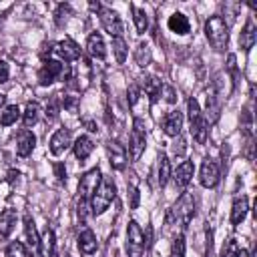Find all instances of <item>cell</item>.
<instances>
[{
    "mask_svg": "<svg viewBox=\"0 0 257 257\" xmlns=\"http://www.w3.org/2000/svg\"><path fill=\"white\" fill-rule=\"evenodd\" d=\"M195 215V199L191 193H183L179 197V201L175 203L173 209H169L167 213V219H165V225L173 227V225H181V227H187L191 223Z\"/></svg>",
    "mask_w": 257,
    "mask_h": 257,
    "instance_id": "6da1fadb",
    "label": "cell"
},
{
    "mask_svg": "<svg viewBox=\"0 0 257 257\" xmlns=\"http://www.w3.org/2000/svg\"><path fill=\"white\" fill-rule=\"evenodd\" d=\"M114 195H116V185H114L112 177H102L96 191L90 197V213L92 215H102L108 209V205L112 203Z\"/></svg>",
    "mask_w": 257,
    "mask_h": 257,
    "instance_id": "7a4b0ae2",
    "label": "cell"
},
{
    "mask_svg": "<svg viewBox=\"0 0 257 257\" xmlns=\"http://www.w3.org/2000/svg\"><path fill=\"white\" fill-rule=\"evenodd\" d=\"M205 36L209 40V44L217 50V52H223L229 44V28L225 24V20L221 16H209L207 22H205Z\"/></svg>",
    "mask_w": 257,
    "mask_h": 257,
    "instance_id": "3957f363",
    "label": "cell"
},
{
    "mask_svg": "<svg viewBox=\"0 0 257 257\" xmlns=\"http://www.w3.org/2000/svg\"><path fill=\"white\" fill-rule=\"evenodd\" d=\"M187 112H189V122H191V135H193V139L199 145H205L207 133H209V128H207L209 124H207V120H205V116H203V112L199 108V102L195 98H189Z\"/></svg>",
    "mask_w": 257,
    "mask_h": 257,
    "instance_id": "277c9868",
    "label": "cell"
},
{
    "mask_svg": "<svg viewBox=\"0 0 257 257\" xmlns=\"http://www.w3.org/2000/svg\"><path fill=\"white\" fill-rule=\"evenodd\" d=\"M147 145V131H145V122L141 118L133 120V131H131V139H128V151H131V159L139 161L143 151Z\"/></svg>",
    "mask_w": 257,
    "mask_h": 257,
    "instance_id": "5b68a950",
    "label": "cell"
},
{
    "mask_svg": "<svg viewBox=\"0 0 257 257\" xmlns=\"http://www.w3.org/2000/svg\"><path fill=\"white\" fill-rule=\"evenodd\" d=\"M143 247H145V235H143L139 223L131 221L128 227H126V251H128V257H141Z\"/></svg>",
    "mask_w": 257,
    "mask_h": 257,
    "instance_id": "8992f818",
    "label": "cell"
},
{
    "mask_svg": "<svg viewBox=\"0 0 257 257\" xmlns=\"http://www.w3.org/2000/svg\"><path fill=\"white\" fill-rule=\"evenodd\" d=\"M64 74H66L64 64H60L58 60H46V62L40 66V70H38V82H40L42 86H48V84H52L54 80L64 78Z\"/></svg>",
    "mask_w": 257,
    "mask_h": 257,
    "instance_id": "52a82bcc",
    "label": "cell"
},
{
    "mask_svg": "<svg viewBox=\"0 0 257 257\" xmlns=\"http://www.w3.org/2000/svg\"><path fill=\"white\" fill-rule=\"evenodd\" d=\"M98 18H100V24L102 28L112 36H120L122 34V22L118 18V14L112 10V8H106V6H98Z\"/></svg>",
    "mask_w": 257,
    "mask_h": 257,
    "instance_id": "ba28073f",
    "label": "cell"
},
{
    "mask_svg": "<svg viewBox=\"0 0 257 257\" xmlns=\"http://www.w3.org/2000/svg\"><path fill=\"white\" fill-rule=\"evenodd\" d=\"M100 179H102V175H100L98 169H90V171H86L80 177V181H78V195H80L82 201H90V197L96 191Z\"/></svg>",
    "mask_w": 257,
    "mask_h": 257,
    "instance_id": "9c48e42d",
    "label": "cell"
},
{
    "mask_svg": "<svg viewBox=\"0 0 257 257\" xmlns=\"http://www.w3.org/2000/svg\"><path fill=\"white\" fill-rule=\"evenodd\" d=\"M219 167L213 159H205L203 165H201V171H199V183L205 187V189H213L217 187L219 183Z\"/></svg>",
    "mask_w": 257,
    "mask_h": 257,
    "instance_id": "30bf717a",
    "label": "cell"
},
{
    "mask_svg": "<svg viewBox=\"0 0 257 257\" xmlns=\"http://www.w3.org/2000/svg\"><path fill=\"white\" fill-rule=\"evenodd\" d=\"M72 145V137H70V131L68 128H58L52 137H50V143H48V149L54 157L62 155L68 147Z\"/></svg>",
    "mask_w": 257,
    "mask_h": 257,
    "instance_id": "8fae6325",
    "label": "cell"
},
{
    "mask_svg": "<svg viewBox=\"0 0 257 257\" xmlns=\"http://www.w3.org/2000/svg\"><path fill=\"white\" fill-rule=\"evenodd\" d=\"M106 153H108L110 167L114 171H122L124 165H126V151H124V147L118 145L116 141H108L106 143Z\"/></svg>",
    "mask_w": 257,
    "mask_h": 257,
    "instance_id": "7c38bea8",
    "label": "cell"
},
{
    "mask_svg": "<svg viewBox=\"0 0 257 257\" xmlns=\"http://www.w3.org/2000/svg\"><path fill=\"white\" fill-rule=\"evenodd\" d=\"M34 145H36V137H34L32 131H28V128L18 131V135H16V153H18V157H28L34 151Z\"/></svg>",
    "mask_w": 257,
    "mask_h": 257,
    "instance_id": "4fadbf2b",
    "label": "cell"
},
{
    "mask_svg": "<svg viewBox=\"0 0 257 257\" xmlns=\"http://www.w3.org/2000/svg\"><path fill=\"white\" fill-rule=\"evenodd\" d=\"M54 52H56L64 62H74V60H78V58H80V48H78V46H76V42H72L70 38L60 40V42L56 44Z\"/></svg>",
    "mask_w": 257,
    "mask_h": 257,
    "instance_id": "5bb4252c",
    "label": "cell"
},
{
    "mask_svg": "<svg viewBox=\"0 0 257 257\" xmlns=\"http://www.w3.org/2000/svg\"><path fill=\"white\" fill-rule=\"evenodd\" d=\"M183 128V112L181 110H171L165 118H163V131L169 137H179Z\"/></svg>",
    "mask_w": 257,
    "mask_h": 257,
    "instance_id": "9a60e30c",
    "label": "cell"
},
{
    "mask_svg": "<svg viewBox=\"0 0 257 257\" xmlns=\"http://www.w3.org/2000/svg\"><path fill=\"white\" fill-rule=\"evenodd\" d=\"M167 26H169L171 32H175V34H179V36H185V34L191 32V22H189V18H187L183 12L171 14L169 20H167Z\"/></svg>",
    "mask_w": 257,
    "mask_h": 257,
    "instance_id": "2e32d148",
    "label": "cell"
},
{
    "mask_svg": "<svg viewBox=\"0 0 257 257\" xmlns=\"http://www.w3.org/2000/svg\"><path fill=\"white\" fill-rule=\"evenodd\" d=\"M193 171H195L193 163H191V161H183V163L175 169V173H173L175 185H177L179 189H185V187L191 183V179H193Z\"/></svg>",
    "mask_w": 257,
    "mask_h": 257,
    "instance_id": "e0dca14e",
    "label": "cell"
},
{
    "mask_svg": "<svg viewBox=\"0 0 257 257\" xmlns=\"http://www.w3.org/2000/svg\"><path fill=\"white\" fill-rule=\"evenodd\" d=\"M257 42V28H255V22L249 18L241 30V36H239V44L243 50H251Z\"/></svg>",
    "mask_w": 257,
    "mask_h": 257,
    "instance_id": "ac0fdd59",
    "label": "cell"
},
{
    "mask_svg": "<svg viewBox=\"0 0 257 257\" xmlns=\"http://www.w3.org/2000/svg\"><path fill=\"white\" fill-rule=\"evenodd\" d=\"M86 50H88V54H90L92 58H98V60H102V58L106 56V46H104V40H102V36H100L98 32H92V34L88 36V40H86Z\"/></svg>",
    "mask_w": 257,
    "mask_h": 257,
    "instance_id": "d6986e66",
    "label": "cell"
},
{
    "mask_svg": "<svg viewBox=\"0 0 257 257\" xmlns=\"http://www.w3.org/2000/svg\"><path fill=\"white\" fill-rule=\"evenodd\" d=\"M96 247H98V243H96L94 233L90 229L80 231V235H78V251L84 253V255H92L96 251Z\"/></svg>",
    "mask_w": 257,
    "mask_h": 257,
    "instance_id": "ffe728a7",
    "label": "cell"
},
{
    "mask_svg": "<svg viewBox=\"0 0 257 257\" xmlns=\"http://www.w3.org/2000/svg\"><path fill=\"white\" fill-rule=\"evenodd\" d=\"M72 147H74V157H76L78 161H84V159L90 157V153H92V149H94V143L90 141V137L80 135V137L74 141Z\"/></svg>",
    "mask_w": 257,
    "mask_h": 257,
    "instance_id": "44dd1931",
    "label": "cell"
},
{
    "mask_svg": "<svg viewBox=\"0 0 257 257\" xmlns=\"http://www.w3.org/2000/svg\"><path fill=\"white\" fill-rule=\"evenodd\" d=\"M247 209H249V201H247V197H245V195L237 197V199L233 201V207H231V223H233V225H239V223L245 219Z\"/></svg>",
    "mask_w": 257,
    "mask_h": 257,
    "instance_id": "7402d4cb",
    "label": "cell"
},
{
    "mask_svg": "<svg viewBox=\"0 0 257 257\" xmlns=\"http://www.w3.org/2000/svg\"><path fill=\"white\" fill-rule=\"evenodd\" d=\"M16 225V211L14 209H4L0 213V239H6Z\"/></svg>",
    "mask_w": 257,
    "mask_h": 257,
    "instance_id": "603a6c76",
    "label": "cell"
},
{
    "mask_svg": "<svg viewBox=\"0 0 257 257\" xmlns=\"http://www.w3.org/2000/svg\"><path fill=\"white\" fill-rule=\"evenodd\" d=\"M24 233H26V239H28L30 249L36 251V249L40 247V237H38V233H36V225H34V221H32L30 215L24 217Z\"/></svg>",
    "mask_w": 257,
    "mask_h": 257,
    "instance_id": "cb8c5ba5",
    "label": "cell"
},
{
    "mask_svg": "<svg viewBox=\"0 0 257 257\" xmlns=\"http://www.w3.org/2000/svg\"><path fill=\"white\" fill-rule=\"evenodd\" d=\"M141 86H143V90H145L153 100H157V98H159L161 88H163L161 80H157L155 76H145V78H141Z\"/></svg>",
    "mask_w": 257,
    "mask_h": 257,
    "instance_id": "d4e9b609",
    "label": "cell"
},
{
    "mask_svg": "<svg viewBox=\"0 0 257 257\" xmlns=\"http://www.w3.org/2000/svg\"><path fill=\"white\" fill-rule=\"evenodd\" d=\"M38 118H40V106H38L36 102H28V104H26V110L22 112L24 126H26V128L34 126V124L38 122Z\"/></svg>",
    "mask_w": 257,
    "mask_h": 257,
    "instance_id": "484cf974",
    "label": "cell"
},
{
    "mask_svg": "<svg viewBox=\"0 0 257 257\" xmlns=\"http://www.w3.org/2000/svg\"><path fill=\"white\" fill-rule=\"evenodd\" d=\"M151 58H153L151 46H149L147 42H141V44L137 46V50H135V62H137L141 68H145V66L151 62Z\"/></svg>",
    "mask_w": 257,
    "mask_h": 257,
    "instance_id": "4316f807",
    "label": "cell"
},
{
    "mask_svg": "<svg viewBox=\"0 0 257 257\" xmlns=\"http://www.w3.org/2000/svg\"><path fill=\"white\" fill-rule=\"evenodd\" d=\"M18 118H20V108H18L16 104H8V106L0 112V124H2V126H10V124H14Z\"/></svg>",
    "mask_w": 257,
    "mask_h": 257,
    "instance_id": "83f0119b",
    "label": "cell"
},
{
    "mask_svg": "<svg viewBox=\"0 0 257 257\" xmlns=\"http://www.w3.org/2000/svg\"><path fill=\"white\" fill-rule=\"evenodd\" d=\"M159 185L161 187H165L167 185V181H169V177H171V163H169V159H167V155H159Z\"/></svg>",
    "mask_w": 257,
    "mask_h": 257,
    "instance_id": "f1b7e54d",
    "label": "cell"
},
{
    "mask_svg": "<svg viewBox=\"0 0 257 257\" xmlns=\"http://www.w3.org/2000/svg\"><path fill=\"white\" fill-rule=\"evenodd\" d=\"M40 247H42V257H52L54 255V233L52 229H46L42 239H40Z\"/></svg>",
    "mask_w": 257,
    "mask_h": 257,
    "instance_id": "f546056e",
    "label": "cell"
},
{
    "mask_svg": "<svg viewBox=\"0 0 257 257\" xmlns=\"http://www.w3.org/2000/svg\"><path fill=\"white\" fill-rule=\"evenodd\" d=\"M131 10H133V20H135L137 30H139V32H147V28H149V18H147V12H145V10H141V8H137L135 4L131 6Z\"/></svg>",
    "mask_w": 257,
    "mask_h": 257,
    "instance_id": "4dcf8cb0",
    "label": "cell"
},
{
    "mask_svg": "<svg viewBox=\"0 0 257 257\" xmlns=\"http://www.w3.org/2000/svg\"><path fill=\"white\" fill-rule=\"evenodd\" d=\"M112 50H114V58L118 64H122L126 60V42L122 36H116L112 38Z\"/></svg>",
    "mask_w": 257,
    "mask_h": 257,
    "instance_id": "1f68e13d",
    "label": "cell"
},
{
    "mask_svg": "<svg viewBox=\"0 0 257 257\" xmlns=\"http://www.w3.org/2000/svg\"><path fill=\"white\" fill-rule=\"evenodd\" d=\"M6 257H28L26 255V249H24V245L20 243V241H12L8 247H6V253H4Z\"/></svg>",
    "mask_w": 257,
    "mask_h": 257,
    "instance_id": "d6a6232c",
    "label": "cell"
},
{
    "mask_svg": "<svg viewBox=\"0 0 257 257\" xmlns=\"http://www.w3.org/2000/svg\"><path fill=\"white\" fill-rule=\"evenodd\" d=\"M185 151H187V143L183 137H175V143H173V155L175 157H185Z\"/></svg>",
    "mask_w": 257,
    "mask_h": 257,
    "instance_id": "836d02e7",
    "label": "cell"
},
{
    "mask_svg": "<svg viewBox=\"0 0 257 257\" xmlns=\"http://www.w3.org/2000/svg\"><path fill=\"white\" fill-rule=\"evenodd\" d=\"M126 94H128V104H131V106H137V102H139V98H141V86H139V84H131Z\"/></svg>",
    "mask_w": 257,
    "mask_h": 257,
    "instance_id": "e575fe53",
    "label": "cell"
},
{
    "mask_svg": "<svg viewBox=\"0 0 257 257\" xmlns=\"http://www.w3.org/2000/svg\"><path fill=\"white\" fill-rule=\"evenodd\" d=\"M171 257H185V239L183 235H179L173 243V255Z\"/></svg>",
    "mask_w": 257,
    "mask_h": 257,
    "instance_id": "d590c367",
    "label": "cell"
},
{
    "mask_svg": "<svg viewBox=\"0 0 257 257\" xmlns=\"http://www.w3.org/2000/svg\"><path fill=\"white\" fill-rule=\"evenodd\" d=\"M10 76V68H8V62L0 60V82H6Z\"/></svg>",
    "mask_w": 257,
    "mask_h": 257,
    "instance_id": "8d00e7d4",
    "label": "cell"
},
{
    "mask_svg": "<svg viewBox=\"0 0 257 257\" xmlns=\"http://www.w3.org/2000/svg\"><path fill=\"white\" fill-rule=\"evenodd\" d=\"M56 114H58L56 100H50V104H48V108H46V116H48V120H54V118H56Z\"/></svg>",
    "mask_w": 257,
    "mask_h": 257,
    "instance_id": "74e56055",
    "label": "cell"
},
{
    "mask_svg": "<svg viewBox=\"0 0 257 257\" xmlns=\"http://www.w3.org/2000/svg\"><path fill=\"white\" fill-rule=\"evenodd\" d=\"M64 108H68L70 112H74L76 110V96H64Z\"/></svg>",
    "mask_w": 257,
    "mask_h": 257,
    "instance_id": "f35d334b",
    "label": "cell"
},
{
    "mask_svg": "<svg viewBox=\"0 0 257 257\" xmlns=\"http://www.w3.org/2000/svg\"><path fill=\"white\" fill-rule=\"evenodd\" d=\"M235 251H237L235 241H229V243H227V247L223 249V255H221V257H233V255H235Z\"/></svg>",
    "mask_w": 257,
    "mask_h": 257,
    "instance_id": "ab89813d",
    "label": "cell"
},
{
    "mask_svg": "<svg viewBox=\"0 0 257 257\" xmlns=\"http://www.w3.org/2000/svg\"><path fill=\"white\" fill-rule=\"evenodd\" d=\"M163 90H165V100L167 102H175L177 100V94H175V90L171 86H163Z\"/></svg>",
    "mask_w": 257,
    "mask_h": 257,
    "instance_id": "60d3db41",
    "label": "cell"
},
{
    "mask_svg": "<svg viewBox=\"0 0 257 257\" xmlns=\"http://www.w3.org/2000/svg\"><path fill=\"white\" fill-rule=\"evenodd\" d=\"M137 205H139V191L131 187V209H137Z\"/></svg>",
    "mask_w": 257,
    "mask_h": 257,
    "instance_id": "b9f144b4",
    "label": "cell"
},
{
    "mask_svg": "<svg viewBox=\"0 0 257 257\" xmlns=\"http://www.w3.org/2000/svg\"><path fill=\"white\" fill-rule=\"evenodd\" d=\"M54 169H56V177H58V179L62 181V179L66 177V173H64V167H62V163H58V165H56Z\"/></svg>",
    "mask_w": 257,
    "mask_h": 257,
    "instance_id": "7bdbcfd3",
    "label": "cell"
},
{
    "mask_svg": "<svg viewBox=\"0 0 257 257\" xmlns=\"http://www.w3.org/2000/svg\"><path fill=\"white\" fill-rule=\"evenodd\" d=\"M233 257H249V253H247V251H245V249H237V251H235V255H233Z\"/></svg>",
    "mask_w": 257,
    "mask_h": 257,
    "instance_id": "ee69618b",
    "label": "cell"
},
{
    "mask_svg": "<svg viewBox=\"0 0 257 257\" xmlns=\"http://www.w3.org/2000/svg\"><path fill=\"white\" fill-rule=\"evenodd\" d=\"M4 104V94H0V106Z\"/></svg>",
    "mask_w": 257,
    "mask_h": 257,
    "instance_id": "f6af8a7d",
    "label": "cell"
},
{
    "mask_svg": "<svg viewBox=\"0 0 257 257\" xmlns=\"http://www.w3.org/2000/svg\"><path fill=\"white\" fill-rule=\"evenodd\" d=\"M0 24H2V16H0Z\"/></svg>",
    "mask_w": 257,
    "mask_h": 257,
    "instance_id": "bcb514c9",
    "label": "cell"
}]
</instances>
